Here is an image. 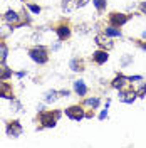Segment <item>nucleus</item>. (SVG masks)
I'll use <instances>...</instances> for the list:
<instances>
[{
	"mask_svg": "<svg viewBox=\"0 0 146 148\" xmlns=\"http://www.w3.org/2000/svg\"><path fill=\"white\" fill-rule=\"evenodd\" d=\"M29 56L32 57V61H35L39 64L47 62V52H46L44 47H34V49H30L29 51Z\"/></svg>",
	"mask_w": 146,
	"mask_h": 148,
	"instance_id": "1",
	"label": "nucleus"
},
{
	"mask_svg": "<svg viewBox=\"0 0 146 148\" xmlns=\"http://www.w3.org/2000/svg\"><path fill=\"white\" fill-rule=\"evenodd\" d=\"M61 116V113H54V116H52V113H42L40 114V123L47 126V128H50V126H55V120Z\"/></svg>",
	"mask_w": 146,
	"mask_h": 148,
	"instance_id": "2",
	"label": "nucleus"
},
{
	"mask_svg": "<svg viewBox=\"0 0 146 148\" xmlns=\"http://www.w3.org/2000/svg\"><path fill=\"white\" fill-rule=\"evenodd\" d=\"M7 135L12 136V138H17L22 135V125L18 123V121H12L9 123V126H7Z\"/></svg>",
	"mask_w": 146,
	"mask_h": 148,
	"instance_id": "3",
	"label": "nucleus"
},
{
	"mask_svg": "<svg viewBox=\"0 0 146 148\" xmlns=\"http://www.w3.org/2000/svg\"><path fill=\"white\" fill-rule=\"evenodd\" d=\"M65 114L71 118V120H76V121H79L84 118V111L79 108V106H71V108H67L65 110Z\"/></svg>",
	"mask_w": 146,
	"mask_h": 148,
	"instance_id": "4",
	"label": "nucleus"
},
{
	"mask_svg": "<svg viewBox=\"0 0 146 148\" xmlns=\"http://www.w3.org/2000/svg\"><path fill=\"white\" fill-rule=\"evenodd\" d=\"M129 77H124V76H119V77H116L114 81H113V86L114 88H118V89H121V91H128L129 89Z\"/></svg>",
	"mask_w": 146,
	"mask_h": 148,
	"instance_id": "5",
	"label": "nucleus"
},
{
	"mask_svg": "<svg viewBox=\"0 0 146 148\" xmlns=\"http://www.w3.org/2000/svg\"><path fill=\"white\" fill-rule=\"evenodd\" d=\"M109 18L113 25H123L128 22V15H124V14H111Z\"/></svg>",
	"mask_w": 146,
	"mask_h": 148,
	"instance_id": "6",
	"label": "nucleus"
},
{
	"mask_svg": "<svg viewBox=\"0 0 146 148\" xmlns=\"http://www.w3.org/2000/svg\"><path fill=\"white\" fill-rule=\"evenodd\" d=\"M0 96L2 98H9V99L14 98L12 96V88L7 83H3V81H0Z\"/></svg>",
	"mask_w": 146,
	"mask_h": 148,
	"instance_id": "7",
	"label": "nucleus"
},
{
	"mask_svg": "<svg viewBox=\"0 0 146 148\" xmlns=\"http://www.w3.org/2000/svg\"><path fill=\"white\" fill-rule=\"evenodd\" d=\"M3 18H5V22L10 24V25H17V24H18V15L14 12V10H9V12L5 14V17H3Z\"/></svg>",
	"mask_w": 146,
	"mask_h": 148,
	"instance_id": "8",
	"label": "nucleus"
},
{
	"mask_svg": "<svg viewBox=\"0 0 146 148\" xmlns=\"http://www.w3.org/2000/svg\"><path fill=\"white\" fill-rule=\"evenodd\" d=\"M136 98V92H131V91H121L119 94V99L123 103H133Z\"/></svg>",
	"mask_w": 146,
	"mask_h": 148,
	"instance_id": "9",
	"label": "nucleus"
},
{
	"mask_svg": "<svg viewBox=\"0 0 146 148\" xmlns=\"http://www.w3.org/2000/svg\"><path fill=\"white\" fill-rule=\"evenodd\" d=\"M96 42H98L99 46L106 47V49H111V47H113V42H111L106 36H98V37H96Z\"/></svg>",
	"mask_w": 146,
	"mask_h": 148,
	"instance_id": "10",
	"label": "nucleus"
},
{
	"mask_svg": "<svg viewBox=\"0 0 146 148\" xmlns=\"http://www.w3.org/2000/svg\"><path fill=\"white\" fill-rule=\"evenodd\" d=\"M74 89H76V92H77L79 96H84V94L87 92V88H86V84L82 83V81H76V83H74Z\"/></svg>",
	"mask_w": 146,
	"mask_h": 148,
	"instance_id": "11",
	"label": "nucleus"
},
{
	"mask_svg": "<svg viewBox=\"0 0 146 148\" xmlns=\"http://www.w3.org/2000/svg\"><path fill=\"white\" fill-rule=\"evenodd\" d=\"M94 61H96L98 64H104V62L108 61V54H106L104 51H98V52H94Z\"/></svg>",
	"mask_w": 146,
	"mask_h": 148,
	"instance_id": "12",
	"label": "nucleus"
},
{
	"mask_svg": "<svg viewBox=\"0 0 146 148\" xmlns=\"http://www.w3.org/2000/svg\"><path fill=\"white\" fill-rule=\"evenodd\" d=\"M57 34H59V39H67L69 37V34H71V30H69V27L67 25H61V27L57 29Z\"/></svg>",
	"mask_w": 146,
	"mask_h": 148,
	"instance_id": "13",
	"label": "nucleus"
},
{
	"mask_svg": "<svg viewBox=\"0 0 146 148\" xmlns=\"http://www.w3.org/2000/svg\"><path fill=\"white\" fill-rule=\"evenodd\" d=\"M7 54H9V49H7V46H5L3 42H0V64H2V62H5Z\"/></svg>",
	"mask_w": 146,
	"mask_h": 148,
	"instance_id": "14",
	"label": "nucleus"
},
{
	"mask_svg": "<svg viewBox=\"0 0 146 148\" xmlns=\"http://www.w3.org/2000/svg\"><path fill=\"white\" fill-rule=\"evenodd\" d=\"M10 76H12V71H10L9 67L0 66V79H9Z\"/></svg>",
	"mask_w": 146,
	"mask_h": 148,
	"instance_id": "15",
	"label": "nucleus"
},
{
	"mask_svg": "<svg viewBox=\"0 0 146 148\" xmlns=\"http://www.w3.org/2000/svg\"><path fill=\"white\" fill-rule=\"evenodd\" d=\"M106 36H109V37H121V32H119L118 29H114V27H108V29H106Z\"/></svg>",
	"mask_w": 146,
	"mask_h": 148,
	"instance_id": "16",
	"label": "nucleus"
},
{
	"mask_svg": "<svg viewBox=\"0 0 146 148\" xmlns=\"http://www.w3.org/2000/svg\"><path fill=\"white\" fill-rule=\"evenodd\" d=\"M57 94H59L57 91H49V92H46V101H47V103L55 101V99H57Z\"/></svg>",
	"mask_w": 146,
	"mask_h": 148,
	"instance_id": "17",
	"label": "nucleus"
},
{
	"mask_svg": "<svg viewBox=\"0 0 146 148\" xmlns=\"http://www.w3.org/2000/svg\"><path fill=\"white\" fill-rule=\"evenodd\" d=\"M146 94V84L145 83H141V86H139V89L136 91V96H139V98H143Z\"/></svg>",
	"mask_w": 146,
	"mask_h": 148,
	"instance_id": "18",
	"label": "nucleus"
},
{
	"mask_svg": "<svg viewBox=\"0 0 146 148\" xmlns=\"http://www.w3.org/2000/svg\"><path fill=\"white\" fill-rule=\"evenodd\" d=\"M86 104H87V106H92V108H96V106L99 104V99H98V98H89V99L86 101Z\"/></svg>",
	"mask_w": 146,
	"mask_h": 148,
	"instance_id": "19",
	"label": "nucleus"
},
{
	"mask_svg": "<svg viewBox=\"0 0 146 148\" xmlns=\"http://www.w3.org/2000/svg\"><path fill=\"white\" fill-rule=\"evenodd\" d=\"M71 67H72V71H82L81 64L77 62V59H72V61H71Z\"/></svg>",
	"mask_w": 146,
	"mask_h": 148,
	"instance_id": "20",
	"label": "nucleus"
},
{
	"mask_svg": "<svg viewBox=\"0 0 146 148\" xmlns=\"http://www.w3.org/2000/svg\"><path fill=\"white\" fill-rule=\"evenodd\" d=\"M94 5H96L99 10H102L104 7H106V0H94Z\"/></svg>",
	"mask_w": 146,
	"mask_h": 148,
	"instance_id": "21",
	"label": "nucleus"
},
{
	"mask_svg": "<svg viewBox=\"0 0 146 148\" xmlns=\"http://www.w3.org/2000/svg\"><path fill=\"white\" fill-rule=\"evenodd\" d=\"M69 2H71V0H62V9H64V10H71Z\"/></svg>",
	"mask_w": 146,
	"mask_h": 148,
	"instance_id": "22",
	"label": "nucleus"
},
{
	"mask_svg": "<svg viewBox=\"0 0 146 148\" xmlns=\"http://www.w3.org/2000/svg\"><path fill=\"white\" fill-rule=\"evenodd\" d=\"M29 9L32 10L34 14H39V12H40V7H39V5H29Z\"/></svg>",
	"mask_w": 146,
	"mask_h": 148,
	"instance_id": "23",
	"label": "nucleus"
},
{
	"mask_svg": "<svg viewBox=\"0 0 146 148\" xmlns=\"http://www.w3.org/2000/svg\"><path fill=\"white\" fill-rule=\"evenodd\" d=\"M87 2H89V0H77V2H76V5H77V7H84Z\"/></svg>",
	"mask_w": 146,
	"mask_h": 148,
	"instance_id": "24",
	"label": "nucleus"
},
{
	"mask_svg": "<svg viewBox=\"0 0 146 148\" xmlns=\"http://www.w3.org/2000/svg\"><path fill=\"white\" fill-rule=\"evenodd\" d=\"M12 108H14L15 111H20V104H18L17 101H14V103H12Z\"/></svg>",
	"mask_w": 146,
	"mask_h": 148,
	"instance_id": "25",
	"label": "nucleus"
},
{
	"mask_svg": "<svg viewBox=\"0 0 146 148\" xmlns=\"http://www.w3.org/2000/svg\"><path fill=\"white\" fill-rule=\"evenodd\" d=\"M106 116H108V111H106V110H104V111H101V114H99V118H101V120H104Z\"/></svg>",
	"mask_w": 146,
	"mask_h": 148,
	"instance_id": "26",
	"label": "nucleus"
},
{
	"mask_svg": "<svg viewBox=\"0 0 146 148\" xmlns=\"http://www.w3.org/2000/svg\"><path fill=\"white\" fill-rule=\"evenodd\" d=\"M141 10H143V14H146V2L141 3Z\"/></svg>",
	"mask_w": 146,
	"mask_h": 148,
	"instance_id": "27",
	"label": "nucleus"
},
{
	"mask_svg": "<svg viewBox=\"0 0 146 148\" xmlns=\"http://www.w3.org/2000/svg\"><path fill=\"white\" fill-rule=\"evenodd\" d=\"M143 37H145V39H146V30H145V32H143Z\"/></svg>",
	"mask_w": 146,
	"mask_h": 148,
	"instance_id": "28",
	"label": "nucleus"
}]
</instances>
